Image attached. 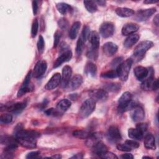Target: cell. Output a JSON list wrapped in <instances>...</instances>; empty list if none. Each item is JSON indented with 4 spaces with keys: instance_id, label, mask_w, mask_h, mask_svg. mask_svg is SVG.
I'll return each instance as SVG.
<instances>
[{
    "instance_id": "cell-1",
    "label": "cell",
    "mask_w": 159,
    "mask_h": 159,
    "mask_svg": "<svg viewBox=\"0 0 159 159\" xmlns=\"http://www.w3.org/2000/svg\"><path fill=\"white\" fill-rule=\"evenodd\" d=\"M16 139L22 147L27 148H34L37 147V139L40 134L36 131L20 129L16 132Z\"/></svg>"
},
{
    "instance_id": "cell-2",
    "label": "cell",
    "mask_w": 159,
    "mask_h": 159,
    "mask_svg": "<svg viewBox=\"0 0 159 159\" xmlns=\"http://www.w3.org/2000/svg\"><path fill=\"white\" fill-rule=\"evenodd\" d=\"M135 105V102H132V94L130 92H124L118 100L117 109L119 112H123L127 110L132 109Z\"/></svg>"
},
{
    "instance_id": "cell-3",
    "label": "cell",
    "mask_w": 159,
    "mask_h": 159,
    "mask_svg": "<svg viewBox=\"0 0 159 159\" xmlns=\"http://www.w3.org/2000/svg\"><path fill=\"white\" fill-rule=\"evenodd\" d=\"M133 63V60L131 58H127L124 61L122 62L116 69L118 77L120 80L125 81L128 79L130 70Z\"/></svg>"
},
{
    "instance_id": "cell-4",
    "label": "cell",
    "mask_w": 159,
    "mask_h": 159,
    "mask_svg": "<svg viewBox=\"0 0 159 159\" xmlns=\"http://www.w3.org/2000/svg\"><path fill=\"white\" fill-rule=\"evenodd\" d=\"M96 107V102L91 98L88 99L83 102L80 111L79 116L83 119L88 117L94 111Z\"/></svg>"
},
{
    "instance_id": "cell-5",
    "label": "cell",
    "mask_w": 159,
    "mask_h": 159,
    "mask_svg": "<svg viewBox=\"0 0 159 159\" xmlns=\"http://www.w3.org/2000/svg\"><path fill=\"white\" fill-rule=\"evenodd\" d=\"M153 46V43L150 40H145L140 42L134 48V55L139 59L142 58L150 48Z\"/></svg>"
},
{
    "instance_id": "cell-6",
    "label": "cell",
    "mask_w": 159,
    "mask_h": 159,
    "mask_svg": "<svg viewBox=\"0 0 159 159\" xmlns=\"http://www.w3.org/2000/svg\"><path fill=\"white\" fill-rule=\"evenodd\" d=\"M141 88L142 89L145 91L150 90H156L158 88V80L157 79H155L153 76V73H151L149 77L145 78L142 84Z\"/></svg>"
},
{
    "instance_id": "cell-7",
    "label": "cell",
    "mask_w": 159,
    "mask_h": 159,
    "mask_svg": "<svg viewBox=\"0 0 159 159\" xmlns=\"http://www.w3.org/2000/svg\"><path fill=\"white\" fill-rule=\"evenodd\" d=\"M157 11L156 8L151 7L149 9H140L138 11L134 17L135 19L138 22H142L149 19Z\"/></svg>"
},
{
    "instance_id": "cell-8",
    "label": "cell",
    "mask_w": 159,
    "mask_h": 159,
    "mask_svg": "<svg viewBox=\"0 0 159 159\" xmlns=\"http://www.w3.org/2000/svg\"><path fill=\"white\" fill-rule=\"evenodd\" d=\"M115 27L114 24L111 22H104L99 27L100 34L104 38L111 37L114 32Z\"/></svg>"
},
{
    "instance_id": "cell-9",
    "label": "cell",
    "mask_w": 159,
    "mask_h": 159,
    "mask_svg": "<svg viewBox=\"0 0 159 159\" xmlns=\"http://www.w3.org/2000/svg\"><path fill=\"white\" fill-rule=\"evenodd\" d=\"M47 68V63L46 61L44 60H39L35 64L34 68V70L32 73V75L34 78H39L45 73Z\"/></svg>"
},
{
    "instance_id": "cell-10",
    "label": "cell",
    "mask_w": 159,
    "mask_h": 159,
    "mask_svg": "<svg viewBox=\"0 0 159 159\" xmlns=\"http://www.w3.org/2000/svg\"><path fill=\"white\" fill-rule=\"evenodd\" d=\"M130 110V117L134 122H140L144 119L145 112L141 106L137 104Z\"/></svg>"
},
{
    "instance_id": "cell-11",
    "label": "cell",
    "mask_w": 159,
    "mask_h": 159,
    "mask_svg": "<svg viewBox=\"0 0 159 159\" xmlns=\"http://www.w3.org/2000/svg\"><path fill=\"white\" fill-rule=\"evenodd\" d=\"M31 76H32V72L30 71L26 77L24 79V82L22 83L20 88H19L17 94V98H20L21 96H22L23 95H24L25 93L30 92L32 89L30 86V78H31Z\"/></svg>"
},
{
    "instance_id": "cell-12",
    "label": "cell",
    "mask_w": 159,
    "mask_h": 159,
    "mask_svg": "<svg viewBox=\"0 0 159 159\" xmlns=\"http://www.w3.org/2000/svg\"><path fill=\"white\" fill-rule=\"evenodd\" d=\"M72 57V52L68 48H65L63 50V52L60 54V55L57 58L53 63V68H56L60 66L64 62L68 61Z\"/></svg>"
},
{
    "instance_id": "cell-13",
    "label": "cell",
    "mask_w": 159,
    "mask_h": 159,
    "mask_svg": "<svg viewBox=\"0 0 159 159\" xmlns=\"http://www.w3.org/2000/svg\"><path fill=\"white\" fill-rule=\"evenodd\" d=\"M91 98L93 99L96 102H102L107 99L108 97L107 91L105 89H99L91 91L90 92Z\"/></svg>"
},
{
    "instance_id": "cell-14",
    "label": "cell",
    "mask_w": 159,
    "mask_h": 159,
    "mask_svg": "<svg viewBox=\"0 0 159 159\" xmlns=\"http://www.w3.org/2000/svg\"><path fill=\"white\" fill-rule=\"evenodd\" d=\"M107 137L109 141L112 142H117L121 140V135L119 129L115 125H111L108 129Z\"/></svg>"
},
{
    "instance_id": "cell-15",
    "label": "cell",
    "mask_w": 159,
    "mask_h": 159,
    "mask_svg": "<svg viewBox=\"0 0 159 159\" xmlns=\"http://www.w3.org/2000/svg\"><path fill=\"white\" fill-rule=\"evenodd\" d=\"M61 75L59 73H55L48 80L45 86L47 90H52L56 88L61 82Z\"/></svg>"
},
{
    "instance_id": "cell-16",
    "label": "cell",
    "mask_w": 159,
    "mask_h": 159,
    "mask_svg": "<svg viewBox=\"0 0 159 159\" xmlns=\"http://www.w3.org/2000/svg\"><path fill=\"white\" fill-rule=\"evenodd\" d=\"M72 74V69L71 66L68 65H65L62 70V75L61 78V86L63 88H66L70 80V78Z\"/></svg>"
},
{
    "instance_id": "cell-17",
    "label": "cell",
    "mask_w": 159,
    "mask_h": 159,
    "mask_svg": "<svg viewBox=\"0 0 159 159\" xmlns=\"http://www.w3.org/2000/svg\"><path fill=\"white\" fill-rule=\"evenodd\" d=\"M117 45L111 42H106L102 46L103 52L107 57H111L114 55L117 52Z\"/></svg>"
},
{
    "instance_id": "cell-18",
    "label": "cell",
    "mask_w": 159,
    "mask_h": 159,
    "mask_svg": "<svg viewBox=\"0 0 159 159\" xmlns=\"http://www.w3.org/2000/svg\"><path fill=\"white\" fill-rule=\"evenodd\" d=\"M136 78L139 81H143L148 75L149 70L142 66H137L134 70Z\"/></svg>"
},
{
    "instance_id": "cell-19",
    "label": "cell",
    "mask_w": 159,
    "mask_h": 159,
    "mask_svg": "<svg viewBox=\"0 0 159 159\" xmlns=\"http://www.w3.org/2000/svg\"><path fill=\"white\" fill-rule=\"evenodd\" d=\"M83 77L80 75H75L69 81L66 87L70 90H75L78 89L83 83Z\"/></svg>"
},
{
    "instance_id": "cell-20",
    "label": "cell",
    "mask_w": 159,
    "mask_h": 159,
    "mask_svg": "<svg viewBox=\"0 0 159 159\" xmlns=\"http://www.w3.org/2000/svg\"><path fill=\"white\" fill-rule=\"evenodd\" d=\"M139 29V25L135 23H127L122 28V34L124 35H129L137 32Z\"/></svg>"
},
{
    "instance_id": "cell-21",
    "label": "cell",
    "mask_w": 159,
    "mask_h": 159,
    "mask_svg": "<svg viewBox=\"0 0 159 159\" xmlns=\"http://www.w3.org/2000/svg\"><path fill=\"white\" fill-rule=\"evenodd\" d=\"M89 39L91 45V48L94 50H98L100 43V37L99 34L96 31L91 32L90 33Z\"/></svg>"
},
{
    "instance_id": "cell-22",
    "label": "cell",
    "mask_w": 159,
    "mask_h": 159,
    "mask_svg": "<svg viewBox=\"0 0 159 159\" xmlns=\"http://www.w3.org/2000/svg\"><path fill=\"white\" fill-rule=\"evenodd\" d=\"M26 106H27V103L25 101L17 102L7 107L6 109L9 112H12L15 114H19L24 110V109L26 107Z\"/></svg>"
},
{
    "instance_id": "cell-23",
    "label": "cell",
    "mask_w": 159,
    "mask_h": 159,
    "mask_svg": "<svg viewBox=\"0 0 159 159\" xmlns=\"http://www.w3.org/2000/svg\"><path fill=\"white\" fill-rule=\"evenodd\" d=\"M144 146L147 149L155 150V138L152 134H148L144 138Z\"/></svg>"
},
{
    "instance_id": "cell-24",
    "label": "cell",
    "mask_w": 159,
    "mask_h": 159,
    "mask_svg": "<svg viewBox=\"0 0 159 159\" xmlns=\"http://www.w3.org/2000/svg\"><path fill=\"white\" fill-rule=\"evenodd\" d=\"M140 39V35L137 34H132L129 35L125 40L124 45L126 48H130L135 45Z\"/></svg>"
},
{
    "instance_id": "cell-25",
    "label": "cell",
    "mask_w": 159,
    "mask_h": 159,
    "mask_svg": "<svg viewBox=\"0 0 159 159\" xmlns=\"http://www.w3.org/2000/svg\"><path fill=\"white\" fill-rule=\"evenodd\" d=\"M71 105V102L70 100L66 99H63L60 100L57 104L56 109L60 114L61 112H63L66 111L68 108L70 107Z\"/></svg>"
},
{
    "instance_id": "cell-26",
    "label": "cell",
    "mask_w": 159,
    "mask_h": 159,
    "mask_svg": "<svg viewBox=\"0 0 159 159\" xmlns=\"http://www.w3.org/2000/svg\"><path fill=\"white\" fill-rule=\"evenodd\" d=\"M93 150L94 153L98 156L107 150V147L101 141H98L93 145Z\"/></svg>"
},
{
    "instance_id": "cell-27",
    "label": "cell",
    "mask_w": 159,
    "mask_h": 159,
    "mask_svg": "<svg viewBox=\"0 0 159 159\" xmlns=\"http://www.w3.org/2000/svg\"><path fill=\"white\" fill-rule=\"evenodd\" d=\"M116 13L120 17H128L135 14L133 9L127 7H117L116 9Z\"/></svg>"
},
{
    "instance_id": "cell-28",
    "label": "cell",
    "mask_w": 159,
    "mask_h": 159,
    "mask_svg": "<svg viewBox=\"0 0 159 159\" xmlns=\"http://www.w3.org/2000/svg\"><path fill=\"white\" fill-rule=\"evenodd\" d=\"M56 7L58 12L63 15H65L68 12H71L73 11L72 7L70 5L65 2L57 3Z\"/></svg>"
},
{
    "instance_id": "cell-29",
    "label": "cell",
    "mask_w": 159,
    "mask_h": 159,
    "mask_svg": "<svg viewBox=\"0 0 159 159\" xmlns=\"http://www.w3.org/2000/svg\"><path fill=\"white\" fill-rule=\"evenodd\" d=\"M128 135L130 138L135 140H141L143 133L137 128H130L128 130Z\"/></svg>"
},
{
    "instance_id": "cell-30",
    "label": "cell",
    "mask_w": 159,
    "mask_h": 159,
    "mask_svg": "<svg viewBox=\"0 0 159 159\" xmlns=\"http://www.w3.org/2000/svg\"><path fill=\"white\" fill-rule=\"evenodd\" d=\"M80 27H81V22L79 21H76L73 24L69 32V37H70L71 39H76L78 35V33L79 32V30L80 29Z\"/></svg>"
},
{
    "instance_id": "cell-31",
    "label": "cell",
    "mask_w": 159,
    "mask_h": 159,
    "mask_svg": "<svg viewBox=\"0 0 159 159\" xmlns=\"http://www.w3.org/2000/svg\"><path fill=\"white\" fill-rule=\"evenodd\" d=\"M84 71L86 74L91 76H94L96 75L97 73V67L95 64H94L92 62H88L86 63L85 68H84Z\"/></svg>"
},
{
    "instance_id": "cell-32",
    "label": "cell",
    "mask_w": 159,
    "mask_h": 159,
    "mask_svg": "<svg viewBox=\"0 0 159 159\" xmlns=\"http://www.w3.org/2000/svg\"><path fill=\"white\" fill-rule=\"evenodd\" d=\"M84 7H86V10L91 12L94 13L97 11L98 10V6L95 1H83Z\"/></svg>"
},
{
    "instance_id": "cell-33",
    "label": "cell",
    "mask_w": 159,
    "mask_h": 159,
    "mask_svg": "<svg viewBox=\"0 0 159 159\" xmlns=\"http://www.w3.org/2000/svg\"><path fill=\"white\" fill-rule=\"evenodd\" d=\"M91 134H90L89 132L85 130H75L73 132V135L75 137L81 139H88L90 137Z\"/></svg>"
},
{
    "instance_id": "cell-34",
    "label": "cell",
    "mask_w": 159,
    "mask_h": 159,
    "mask_svg": "<svg viewBox=\"0 0 159 159\" xmlns=\"http://www.w3.org/2000/svg\"><path fill=\"white\" fill-rule=\"evenodd\" d=\"M121 88V86L118 83H111L106 84L104 87V89L106 91H111V92H117L120 91Z\"/></svg>"
},
{
    "instance_id": "cell-35",
    "label": "cell",
    "mask_w": 159,
    "mask_h": 159,
    "mask_svg": "<svg viewBox=\"0 0 159 159\" xmlns=\"http://www.w3.org/2000/svg\"><path fill=\"white\" fill-rule=\"evenodd\" d=\"M84 43H85V41L81 37H80L77 41L76 47V53L78 55H80L81 54L84 48Z\"/></svg>"
},
{
    "instance_id": "cell-36",
    "label": "cell",
    "mask_w": 159,
    "mask_h": 159,
    "mask_svg": "<svg viewBox=\"0 0 159 159\" xmlns=\"http://www.w3.org/2000/svg\"><path fill=\"white\" fill-rule=\"evenodd\" d=\"M101 76L102 78H105L112 79V78H116L118 76H117L116 70H109V71H106V72L102 73Z\"/></svg>"
},
{
    "instance_id": "cell-37",
    "label": "cell",
    "mask_w": 159,
    "mask_h": 159,
    "mask_svg": "<svg viewBox=\"0 0 159 159\" xmlns=\"http://www.w3.org/2000/svg\"><path fill=\"white\" fill-rule=\"evenodd\" d=\"M12 120V116L10 114H3L0 117V121L2 124H9Z\"/></svg>"
},
{
    "instance_id": "cell-38",
    "label": "cell",
    "mask_w": 159,
    "mask_h": 159,
    "mask_svg": "<svg viewBox=\"0 0 159 159\" xmlns=\"http://www.w3.org/2000/svg\"><path fill=\"white\" fill-rule=\"evenodd\" d=\"M89 35H90V28L88 25L84 26L80 37L86 42V40L89 39Z\"/></svg>"
},
{
    "instance_id": "cell-39",
    "label": "cell",
    "mask_w": 159,
    "mask_h": 159,
    "mask_svg": "<svg viewBox=\"0 0 159 159\" xmlns=\"http://www.w3.org/2000/svg\"><path fill=\"white\" fill-rule=\"evenodd\" d=\"M39 29V22L37 19H35L32 24L31 28V35L32 37H35L37 34Z\"/></svg>"
},
{
    "instance_id": "cell-40",
    "label": "cell",
    "mask_w": 159,
    "mask_h": 159,
    "mask_svg": "<svg viewBox=\"0 0 159 159\" xmlns=\"http://www.w3.org/2000/svg\"><path fill=\"white\" fill-rule=\"evenodd\" d=\"M99 157L101 158H106V159H115V158H118V157L113 153L111 152H108L107 150L105 152L101 153V155H99Z\"/></svg>"
},
{
    "instance_id": "cell-41",
    "label": "cell",
    "mask_w": 159,
    "mask_h": 159,
    "mask_svg": "<svg viewBox=\"0 0 159 159\" xmlns=\"http://www.w3.org/2000/svg\"><path fill=\"white\" fill-rule=\"evenodd\" d=\"M37 48L39 50V53H42L44 50V46H45V43H44V39L43 38V37L42 35H40L39 37V39L37 41Z\"/></svg>"
},
{
    "instance_id": "cell-42",
    "label": "cell",
    "mask_w": 159,
    "mask_h": 159,
    "mask_svg": "<svg viewBox=\"0 0 159 159\" xmlns=\"http://www.w3.org/2000/svg\"><path fill=\"white\" fill-rule=\"evenodd\" d=\"M61 33L59 30H57L54 34V41H53V47H57L59 43L60 39L61 38Z\"/></svg>"
},
{
    "instance_id": "cell-43",
    "label": "cell",
    "mask_w": 159,
    "mask_h": 159,
    "mask_svg": "<svg viewBox=\"0 0 159 159\" xmlns=\"http://www.w3.org/2000/svg\"><path fill=\"white\" fill-rule=\"evenodd\" d=\"M87 57L90 59L96 60L98 57V50H94L92 48L89 49L87 52Z\"/></svg>"
},
{
    "instance_id": "cell-44",
    "label": "cell",
    "mask_w": 159,
    "mask_h": 159,
    "mask_svg": "<svg viewBox=\"0 0 159 159\" xmlns=\"http://www.w3.org/2000/svg\"><path fill=\"white\" fill-rule=\"evenodd\" d=\"M117 148L119 150L122 151V152H129L132 149L131 148L128 146L127 144H124V143H119L117 145Z\"/></svg>"
},
{
    "instance_id": "cell-45",
    "label": "cell",
    "mask_w": 159,
    "mask_h": 159,
    "mask_svg": "<svg viewBox=\"0 0 159 159\" xmlns=\"http://www.w3.org/2000/svg\"><path fill=\"white\" fill-rule=\"evenodd\" d=\"M58 26L62 29H66L67 27H68V20L65 19V18H61L60 19H59V20L58 21Z\"/></svg>"
},
{
    "instance_id": "cell-46",
    "label": "cell",
    "mask_w": 159,
    "mask_h": 159,
    "mask_svg": "<svg viewBox=\"0 0 159 159\" xmlns=\"http://www.w3.org/2000/svg\"><path fill=\"white\" fill-rule=\"evenodd\" d=\"M125 143L127 144L128 146H129L131 148H138L139 147V143L134 140H127L125 142Z\"/></svg>"
},
{
    "instance_id": "cell-47",
    "label": "cell",
    "mask_w": 159,
    "mask_h": 159,
    "mask_svg": "<svg viewBox=\"0 0 159 159\" xmlns=\"http://www.w3.org/2000/svg\"><path fill=\"white\" fill-rule=\"evenodd\" d=\"M136 128L139 129L140 131H142L143 133L147 131L148 129V124L146 123H139L137 124Z\"/></svg>"
},
{
    "instance_id": "cell-48",
    "label": "cell",
    "mask_w": 159,
    "mask_h": 159,
    "mask_svg": "<svg viewBox=\"0 0 159 159\" xmlns=\"http://www.w3.org/2000/svg\"><path fill=\"white\" fill-rule=\"evenodd\" d=\"M45 113L47 116H52V115L57 116L58 114H60L58 111L56 109H53V108H50V109H48L46 110L45 111Z\"/></svg>"
},
{
    "instance_id": "cell-49",
    "label": "cell",
    "mask_w": 159,
    "mask_h": 159,
    "mask_svg": "<svg viewBox=\"0 0 159 159\" xmlns=\"http://www.w3.org/2000/svg\"><path fill=\"white\" fill-rule=\"evenodd\" d=\"M40 154V152L39 151H34V152H31L30 153H29L27 156L26 158H37L38 157L39 155Z\"/></svg>"
},
{
    "instance_id": "cell-50",
    "label": "cell",
    "mask_w": 159,
    "mask_h": 159,
    "mask_svg": "<svg viewBox=\"0 0 159 159\" xmlns=\"http://www.w3.org/2000/svg\"><path fill=\"white\" fill-rule=\"evenodd\" d=\"M122 57H117L112 61V62L111 63V65H112V66H117V67L122 63Z\"/></svg>"
},
{
    "instance_id": "cell-51",
    "label": "cell",
    "mask_w": 159,
    "mask_h": 159,
    "mask_svg": "<svg viewBox=\"0 0 159 159\" xmlns=\"http://www.w3.org/2000/svg\"><path fill=\"white\" fill-rule=\"evenodd\" d=\"M32 10H33L34 14V15L37 14L38 11V4H37V2L35 1H32Z\"/></svg>"
},
{
    "instance_id": "cell-52",
    "label": "cell",
    "mask_w": 159,
    "mask_h": 159,
    "mask_svg": "<svg viewBox=\"0 0 159 159\" xmlns=\"http://www.w3.org/2000/svg\"><path fill=\"white\" fill-rule=\"evenodd\" d=\"M121 158L130 159V158H134V156L131 153H125L121 155Z\"/></svg>"
},
{
    "instance_id": "cell-53",
    "label": "cell",
    "mask_w": 159,
    "mask_h": 159,
    "mask_svg": "<svg viewBox=\"0 0 159 159\" xmlns=\"http://www.w3.org/2000/svg\"><path fill=\"white\" fill-rule=\"evenodd\" d=\"M95 2L96 3V4H99V5H100V6H105V4H106V1H95Z\"/></svg>"
},
{
    "instance_id": "cell-54",
    "label": "cell",
    "mask_w": 159,
    "mask_h": 159,
    "mask_svg": "<svg viewBox=\"0 0 159 159\" xmlns=\"http://www.w3.org/2000/svg\"><path fill=\"white\" fill-rule=\"evenodd\" d=\"M153 22L155 23V24L158 26V15H156V16L154 17L153 19Z\"/></svg>"
},
{
    "instance_id": "cell-55",
    "label": "cell",
    "mask_w": 159,
    "mask_h": 159,
    "mask_svg": "<svg viewBox=\"0 0 159 159\" xmlns=\"http://www.w3.org/2000/svg\"><path fill=\"white\" fill-rule=\"evenodd\" d=\"M158 1H152V0H146L145 1L143 2L145 4H151V3H156V2H158Z\"/></svg>"
},
{
    "instance_id": "cell-56",
    "label": "cell",
    "mask_w": 159,
    "mask_h": 159,
    "mask_svg": "<svg viewBox=\"0 0 159 159\" xmlns=\"http://www.w3.org/2000/svg\"><path fill=\"white\" fill-rule=\"evenodd\" d=\"M80 155H81V153H78L76 155H74L73 157H72L71 158H83V155L80 156Z\"/></svg>"
},
{
    "instance_id": "cell-57",
    "label": "cell",
    "mask_w": 159,
    "mask_h": 159,
    "mask_svg": "<svg viewBox=\"0 0 159 159\" xmlns=\"http://www.w3.org/2000/svg\"><path fill=\"white\" fill-rule=\"evenodd\" d=\"M51 158H57V159H60V158H61V155H60V154H56V155H53V156H52Z\"/></svg>"
},
{
    "instance_id": "cell-58",
    "label": "cell",
    "mask_w": 159,
    "mask_h": 159,
    "mask_svg": "<svg viewBox=\"0 0 159 159\" xmlns=\"http://www.w3.org/2000/svg\"><path fill=\"white\" fill-rule=\"evenodd\" d=\"M152 158V157H146V156H145V157H143V158Z\"/></svg>"
}]
</instances>
